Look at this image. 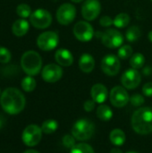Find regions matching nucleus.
<instances>
[{
  "label": "nucleus",
  "mask_w": 152,
  "mask_h": 153,
  "mask_svg": "<svg viewBox=\"0 0 152 153\" xmlns=\"http://www.w3.org/2000/svg\"><path fill=\"white\" fill-rule=\"evenodd\" d=\"M0 105L5 113L9 115H17L24 109L26 100L21 91L10 87L2 92L0 96Z\"/></svg>",
  "instance_id": "nucleus-1"
},
{
  "label": "nucleus",
  "mask_w": 152,
  "mask_h": 153,
  "mask_svg": "<svg viewBox=\"0 0 152 153\" xmlns=\"http://www.w3.org/2000/svg\"><path fill=\"white\" fill-rule=\"evenodd\" d=\"M132 127L135 133L146 135L152 133V108L142 107L132 116Z\"/></svg>",
  "instance_id": "nucleus-2"
},
{
  "label": "nucleus",
  "mask_w": 152,
  "mask_h": 153,
  "mask_svg": "<svg viewBox=\"0 0 152 153\" xmlns=\"http://www.w3.org/2000/svg\"><path fill=\"white\" fill-rule=\"evenodd\" d=\"M21 66L23 72L30 76L39 74L42 68V59L40 55L34 50L26 51L22 56Z\"/></svg>",
  "instance_id": "nucleus-3"
},
{
  "label": "nucleus",
  "mask_w": 152,
  "mask_h": 153,
  "mask_svg": "<svg viewBox=\"0 0 152 153\" xmlns=\"http://www.w3.org/2000/svg\"><path fill=\"white\" fill-rule=\"evenodd\" d=\"M95 131V126L94 124L86 118H81L77 120L72 128V134L73 136L80 141V142H85L90 140Z\"/></svg>",
  "instance_id": "nucleus-4"
},
{
  "label": "nucleus",
  "mask_w": 152,
  "mask_h": 153,
  "mask_svg": "<svg viewBox=\"0 0 152 153\" xmlns=\"http://www.w3.org/2000/svg\"><path fill=\"white\" fill-rule=\"evenodd\" d=\"M42 130L38 125L32 124L26 126L22 134V140L23 143L28 147H33L38 145L42 138Z\"/></svg>",
  "instance_id": "nucleus-5"
},
{
  "label": "nucleus",
  "mask_w": 152,
  "mask_h": 153,
  "mask_svg": "<svg viewBox=\"0 0 152 153\" xmlns=\"http://www.w3.org/2000/svg\"><path fill=\"white\" fill-rule=\"evenodd\" d=\"M30 22L31 25L39 30L48 28L52 23L51 13L45 9H37L30 16Z\"/></svg>",
  "instance_id": "nucleus-6"
},
{
  "label": "nucleus",
  "mask_w": 152,
  "mask_h": 153,
  "mask_svg": "<svg viewBox=\"0 0 152 153\" xmlns=\"http://www.w3.org/2000/svg\"><path fill=\"white\" fill-rule=\"evenodd\" d=\"M59 42L58 34L52 30L44 31L39 35L37 39V45L39 49L43 51H51L55 49Z\"/></svg>",
  "instance_id": "nucleus-7"
},
{
  "label": "nucleus",
  "mask_w": 152,
  "mask_h": 153,
  "mask_svg": "<svg viewBox=\"0 0 152 153\" xmlns=\"http://www.w3.org/2000/svg\"><path fill=\"white\" fill-rule=\"evenodd\" d=\"M101 41L108 48H116L123 46L124 36L116 29H108L101 34Z\"/></svg>",
  "instance_id": "nucleus-8"
},
{
  "label": "nucleus",
  "mask_w": 152,
  "mask_h": 153,
  "mask_svg": "<svg viewBox=\"0 0 152 153\" xmlns=\"http://www.w3.org/2000/svg\"><path fill=\"white\" fill-rule=\"evenodd\" d=\"M100 68L102 72L108 76L116 75L121 68V63L119 57L113 54L106 55L101 60Z\"/></svg>",
  "instance_id": "nucleus-9"
},
{
  "label": "nucleus",
  "mask_w": 152,
  "mask_h": 153,
  "mask_svg": "<svg viewBox=\"0 0 152 153\" xmlns=\"http://www.w3.org/2000/svg\"><path fill=\"white\" fill-rule=\"evenodd\" d=\"M75 38L82 42L90 41L94 35V30L92 25L86 21H80L76 22L73 29Z\"/></svg>",
  "instance_id": "nucleus-10"
},
{
  "label": "nucleus",
  "mask_w": 152,
  "mask_h": 153,
  "mask_svg": "<svg viewBox=\"0 0 152 153\" xmlns=\"http://www.w3.org/2000/svg\"><path fill=\"white\" fill-rule=\"evenodd\" d=\"M76 16V8L73 4L65 3L56 11V20L61 25L70 24Z\"/></svg>",
  "instance_id": "nucleus-11"
},
{
  "label": "nucleus",
  "mask_w": 152,
  "mask_h": 153,
  "mask_svg": "<svg viewBox=\"0 0 152 153\" xmlns=\"http://www.w3.org/2000/svg\"><path fill=\"white\" fill-rule=\"evenodd\" d=\"M111 104L116 108H123L130 101V97L124 86H115L109 94Z\"/></svg>",
  "instance_id": "nucleus-12"
},
{
  "label": "nucleus",
  "mask_w": 152,
  "mask_h": 153,
  "mask_svg": "<svg viewBox=\"0 0 152 153\" xmlns=\"http://www.w3.org/2000/svg\"><path fill=\"white\" fill-rule=\"evenodd\" d=\"M101 12V4L99 0H86L82 6V15L86 21L95 20Z\"/></svg>",
  "instance_id": "nucleus-13"
},
{
  "label": "nucleus",
  "mask_w": 152,
  "mask_h": 153,
  "mask_svg": "<svg viewBox=\"0 0 152 153\" xmlns=\"http://www.w3.org/2000/svg\"><path fill=\"white\" fill-rule=\"evenodd\" d=\"M42 79L48 83L58 82L63 76V69L61 65L56 64H48L41 71Z\"/></svg>",
  "instance_id": "nucleus-14"
},
{
  "label": "nucleus",
  "mask_w": 152,
  "mask_h": 153,
  "mask_svg": "<svg viewBox=\"0 0 152 153\" xmlns=\"http://www.w3.org/2000/svg\"><path fill=\"white\" fill-rule=\"evenodd\" d=\"M142 82V75L138 70L131 68L127 69L121 77V82L125 89L133 90L137 88Z\"/></svg>",
  "instance_id": "nucleus-15"
},
{
  "label": "nucleus",
  "mask_w": 152,
  "mask_h": 153,
  "mask_svg": "<svg viewBox=\"0 0 152 153\" xmlns=\"http://www.w3.org/2000/svg\"><path fill=\"white\" fill-rule=\"evenodd\" d=\"M90 95L92 100L98 104H103L108 96V91L107 87L102 83H96L91 87Z\"/></svg>",
  "instance_id": "nucleus-16"
},
{
  "label": "nucleus",
  "mask_w": 152,
  "mask_h": 153,
  "mask_svg": "<svg viewBox=\"0 0 152 153\" xmlns=\"http://www.w3.org/2000/svg\"><path fill=\"white\" fill-rule=\"evenodd\" d=\"M55 59L61 66H71L73 63V56L66 48H59L55 53Z\"/></svg>",
  "instance_id": "nucleus-17"
},
{
  "label": "nucleus",
  "mask_w": 152,
  "mask_h": 153,
  "mask_svg": "<svg viewBox=\"0 0 152 153\" xmlns=\"http://www.w3.org/2000/svg\"><path fill=\"white\" fill-rule=\"evenodd\" d=\"M95 67L94 57L88 53H84L81 56L79 59V68L82 72L85 74H90L93 71Z\"/></svg>",
  "instance_id": "nucleus-18"
},
{
  "label": "nucleus",
  "mask_w": 152,
  "mask_h": 153,
  "mask_svg": "<svg viewBox=\"0 0 152 153\" xmlns=\"http://www.w3.org/2000/svg\"><path fill=\"white\" fill-rule=\"evenodd\" d=\"M30 24L25 19H18L12 25V31L16 37H23L29 30Z\"/></svg>",
  "instance_id": "nucleus-19"
},
{
  "label": "nucleus",
  "mask_w": 152,
  "mask_h": 153,
  "mask_svg": "<svg viewBox=\"0 0 152 153\" xmlns=\"http://www.w3.org/2000/svg\"><path fill=\"white\" fill-rule=\"evenodd\" d=\"M125 139L126 136L125 132L118 128L112 130L109 134V140L115 146H122L125 143Z\"/></svg>",
  "instance_id": "nucleus-20"
},
{
  "label": "nucleus",
  "mask_w": 152,
  "mask_h": 153,
  "mask_svg": "<svg viewBox=\"0 0 152 153\" xmlns=\"http://www.w3.org/2000/svg\"><path fill=\"white\" fill-rule=\"evenodd\" d=\"M97 117L102 121H109L113 117V111L108 105L100 104L97 108Z\"/></svg>",
  "instance_id": "nucleus-21"
},
{
  "label": "nucleus",
  "mask_w": 152,
  "mask_h": 153,
  "mask_svg": "<svg viewBox=\"0 0 152 153\" xmlns=\"http://www.w3.org/2000/svg\"><path fill=\"white\" fill-rule=\"evenodd\" d=\"M130 21H131V18L128 13H120L114 18V25L118 29L125 28L130 23Z\"/></svg>",
  "instance_id": "nucleus-22"
},
{
  "label": "nucleus",
  "mask_w": 152,
  "mask_h": 153,
  "mask_svg": "<svg viewBox=\"0 0 152 153\" xmlns=\"http://www.w3.org/2000/svg\"><path fill=\"white\" fill-rule=\"evenodd\" d=\"M142 36V31L138 26H131L130 28L127 29L125 32V38L127 41L133 43L136 42Z\"/></svg>",
  "instance_id": "nucleus-23"
},
{
  "label": "nucleus",
  "mask_w": 152,
  "mask_h": 153,
  "mask_svg": "<svg viewBox=\"0 0 152 153\" xmlns=\"http://www.w3.org/2000/svg\"><path fill=\"white\" fill-rule=\"evenodd\" d=\"M130 65L133 69H140L142 68L145 64V57L142 53H135L130 57Z\"/></svg>",
  "instance_id": "nucleus-24"
},
{
  "label": "nucleus",
  "mask_w": 152,
  "mask_h": 153,
  "mask_svg": "<svg viewBox=\"0 0 152 153\" xmlns=\"http://www.w3.org/2000/svg\"><path fill=\"white\" fill-rule=\"evenodd\" d=\"M58 128V123L54 119H47L43 122L41 126V130L46 134H51L55 133Z\"/></svg>",
  "instance_id": "nucleus-25"
},
{
  "label": "nucleus",
  "mask_w": 152,
  "mask_h": 153,
  "mask_svg": "<svg viewBox=\"0 0 152 153\" xmlns=\"http://www.w3.org/2000/svg\"><path fill=\"white\" fill-rule=\"evenodd\" d=\"M22 88L24 91L26 92H31L35 90L36 86H37V82L35 81V79L32 76H26L22 79Z\"/></svg>",
  "instance_id": "nucleus-26"
},
{
  "label": "nucleus",
  "mask_w": 152,
  "mask_h": 153,
  "mask_svg": "<svg viewBox=\"0 0 152 153\" xmlns=\"http://www.w3.org/2000/svg\"><path fill=\"white\" fill-rule=\"evenodd\" d=\"M70 153H95L93 148L84 143H81L78 144H75L71 150Z\"/></svg>",
  "instance_id": "nucleus-27"
},
{
  "label": "nucleus",
  "mask_w": 152,
  "mask_h": 153,
  "mask_svg": "<svg viewBox=\"0 0 152 153\" xmlns=\"http://www.w3.org/2000/svg\"><path fill=\"white\" fill-rule=\"evenodd\" d=\"M133 55V48L130 45H123L117 51V56L123 60L130 58Z\"/></svg>",
  "instance_id": "nucleus-28"
},
{
  "label": "nucleus",
  "mask_w": 152,
  "mask_h": 153,
  "mask_svg": "<svg viewBox=\"0 0 152 153\" xmlns=\"http://www.w3.org/2000/svg\"><path fill=\"white\" fill-rule=\"evenodd\" d=\"M16 13L20 17H22V19H25V18L30 17L32 13H31V8H30V6L29 4H21L16 8Z\"/></svg>",
  "instance_id": "nucleus-29"
},
{
  "label": "nucleus",
  "mask_w": 152,
  "mask_h": 153,
  "mask_svg": "<svg viewBox=\"0 0 152 153\" xmlns=\"http://www.w3.org/2000/svg\"><path fill=\"white\" fill-rule=\"evenodd\" d=\"M12 54L8 48L4 47H0V63L1 64H8L11 61Z\"/></svg>",
  "instance_id": "nucleus-30"
},
{
  "label": "nucleus",
  "mask_w": 152,
  "mask_h": 153,
  "mask_svg": "<svg viewBox=\"0 0 152 153\" xmlns=\"http://www.w3.org/2000/svg\"><path fill=\"white\" fill-rule=\"evenodd\" d=\"M75 141H76V139L73 136V134H72V135L66 134V135H65V136L63 137V139H62V143H63V145H64L65 148L71 150V149L75 145Z\"/></svg>",
  "instance_id": "nucleus-31"
},
{
  "label": "nucleus",
  "mask_w": 152,
  "mask_h": 153,
  "mask_svg": "<svg viewBox=\"0 0 152 153\" xmlns=\"http://www.w3.org/2000/svg\"><path fill=\"white\" fill-rule=\"evenodd\" d=\"M130 101H131V103H132L133 106H134V107H140L142 104H144L145 100H144V97L142 95L138 94V93H135V94L132 95V97L130 98Z\"/></svg>",
  "instance_id": "nucleus-32"
},
{
  "label": "nucleus",
  "mask_w": 152,
  "mask_h": 153,
  "mask_svg": "<svg viewBox=\"0 0 152 153\" xmlns=\"http://www.w3.org/2000/svg\"><path fill=\"white\" fill-rule=\"evenodd\" d=\"M99 24L102 26V27H110L111 25L114 24V19H112L110 16L108 15H104L100 18L99 20Z\"/></svg>",
  "instance_id": "nucleus-33"
},
{
  "label": "nucleus",
  "mask_w": 152,
  "mask_h": 153,
  "mask_svg": "<svg viewBox=\"0 0 152 153\" xmlns=\"http://www.w3.org/2000/svg\"><path fill=\"white\" fill-rule=\"evenodd\" d=\"M95 104H96V102L93 100H88L84 102L83 108L86 112H91L95 108Z\"/></svg>",
  "instance_id": "nucleus-34"
},
{
  "label": "nucleus",
  "mask_w": 152,
  "mask_h": 153,
  "mask_svg": "<svg viewBox=\"0 0 152 153\" xmlns=\"http://www.w3.org/2000/svg\"><path fill=\"white\" fill-rule=\"evenodd\" d=\"M142 93L146 97H152V82H147L143 85Z\"/></svg>",
  "instance_id": "nucleus-35"
},
{
  "label": "nucleus",
  "mask_w": 152,
  "mask_h": 153,
  "mask_svg": "<svg viewBox=\"0 0 152 153\" xmlns=\"http://www.w3.org/2000/svg\"><path fill=\"white\" fill-rule=\"evenodd\" d=\"M4 125H5V119L2 115H0V129H2L4 126Z\"/></svg>",
  "instance_id": "nucleus-36"
},
{
  "label": "nucleus",
  "mask_w": 152,
  "mask_h": 153,
  "mask_svg": "<svg viewBox=\"0 0 152 153\" xmlns=\"http://www.w3.org/2000/svg\"><path fill=\"white\" fill-rule=\"evenodd\" d=\"M110 153H123V152L119 149V148H113L111 150Z\"/></svg>",
  "instance_id": "nucleus-37"
},
{
  "label": "nucleus",
  "mask_w": 152,
  "mask_h": 153,
  "mask_svg": "<svg viewBox=\"0 0 152 153\" xmlns=\"http://www.w3.org/2000/svg\"><path fill=\"white\" fill-rule=\"evenodd\" d=\"M23 153H39L38 151H36V150H32V149H30V150H27V151H25Z\"/></svg>",
  "instance_id": "nucleus-38"
},
{
  "label": "nucleus",
  "mask_w": 152,
  "mask_h": 153,
  "mask_svg": "<svg viewBox=\"0 0 152 153\" xmlns=\"http://www.w3.org/2000/svg\"><path fill=\"white\" fill-rule=\"evenodd\" d=\"M148 39H149V40L152 42V30H151L150 32H149V34H148Z\"/></svg>",
  "instance_id": "nucleus-39"
},
{
  "label": "nucleus",
  "mask_w": 152,
  "mask_h": 153,
  "mask_svg": "<svg viewBox=\"0 0 152 153\" xmlns=\"http://www.w3.org/2000/svg\"><path fill=\"white\" fill-rule=\"evenodd\" d=\"M71 1L73 3H80V2H82L83 0H71Z\"/></svg>",
  "instance_id": "nucleus-40"
},
{
  "label": "nucleus",
  "mask_w": 152,
  "mask_h": 153,
  "mask_svg": "<svg viewBox=\"0 0 152 153\" xmlns=\"http://www.w3.org/2000/svg\"><path fill=\"white\" fill-rule=\"evenodd\" d=\"M126 153H138V152H126Z\"/></svg>",
  "instance_id": "nucleus-41"
},
{
  "label": "nucleus",
  "mask_w": 152,
  "mask_h": 153,
  "mask_svg": "<svg viewBox=\"0 0 152 153\" xmlns=\"http://www.w3.org/2000/svg\"><path fill=\"white\" fill-rule=\"evenodd\" d=\"M0 93H1V91H0Z\"/></svg>",
  "instance_id": "nucleus-42"
},
{
  "label": "nucleus",
  "mask_w": 152,
  "mask_h": 153,
  "mask_svg": "<svg viewBox=\"0 0 152 153\" xmlns=\"http://www.w3.org/2000/svg\"><path fill=\"white\" fill-rule=\"evenodd\" d=\"M151 1H152V0H151Z\"/></svg>",
  "instance_id": "nucleus-43"
}]
</instances>
